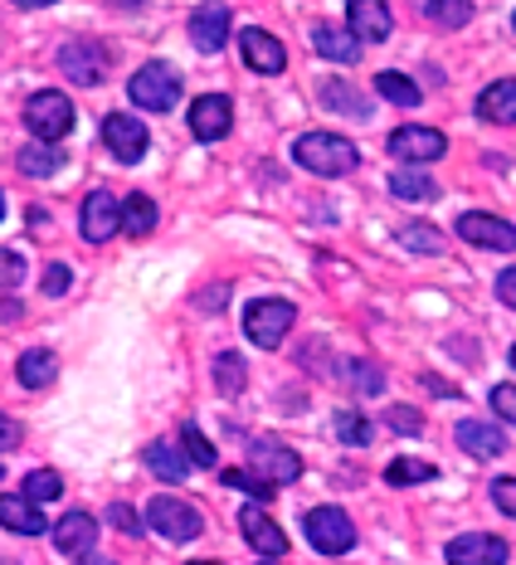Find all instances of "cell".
Wrapping results in <instances>:
<instances>
[{
	"label": "cell",
	"instance_id": "cell-8",
	"mask_svg": "<svg viewBox=\"0 0 516 565\" xmlns=\"http://www.w3.org/2000/svg\"><path fill=\"white\" fill-rule=\"evenodd\" d=\"M249 473L264 478L268 488H283V482H298L302 478V458L288 449V444H273V439H258L249 449Z\"/></svg>",
	"mask_w": 516,
	"mask_h": 565
},
{
	"label": "cell",
	"instance_id": "cell-31",
	"mask_svg": "<svg viewBox=\"0 0 516 565\" xmlns=\"http://www.w3.org/2000/svg\"><path fill=\"white\" fill-rule=\"evenodd\" d=\"M322 103L332 113H351V117H366V103H361V93L351 84H336V78H326L322 84Z\"/></svg>",
	"mask_w": 516,
	"mask_h": 565
},
{
	"label": "cell",
	"instance_id": "cell-20",
	"mask_svg": "<svg viewBox=\"0 0 516 565\" xmlns=\"http://www.w3.org/2000/svg\"><path fill=\"white\" fill-rule=\"evenodd\" d=\"M459 449L473 454V458H497L502 449H507V434H502L492 419H463L459 424Z\"/></svg>",
	"mask_w": 516,
	"mask_h": 565
},
{
	"label": "cell",
	"instance_id": "cell-38",
	"mask_svg": "<svg viewBox=\"0 0 516 565\" xmlns=\"http://www.w3.org/2000/svg\"><path fill=\"white\" fill-rule=\"evenodd\" d=\"M346 375H351V385H356L361 395H380L385 391V375L370 366V361H346Z\"/></svg>",
	"mask_w": 516,
	"mask_h": 565
},
{
	"label": "cell",
	"instance_id": "cell-21",
	"mask_svg": "<svg viewBox=\"0 0 516 565\" xmlns=\"http://www.w3.org/2000/svg\"><path fill=\"white\" fill-rule=\"evenodd\" d=\"M0 526L15 536H44L50 532V522H44V512L34 508L30 498H0Z\"/></svg>",
	"mask_w": 516,
	"mask_h": 565
},
{
	"label": "cell",
	"instance_id": "cell-48",
	"mask_svg": "<svg viewBox=\"0 0 516 565\" xmlns=\"http://www.w3.org/2000/svg\"><path fill=\"white\" fill-rule=\"evenodd\" d=\"M78 565H112V561H93V556H84V561H78Z\"/></svg>",
	"mask_w": 516,
	"mask_h": 565
},
{
	"label": "cell",
	"instance_id": "cell-18",
	"mask_svg": "<svg viewBox=\"0 0 516 565\" xmlns=\"http://www.w3.org/2000/svg\"><path fill=\"white\" fill-rule=\"evenodd\" d=\"M346 30L356 34V40H390V30H395V20H390V10L380 6V0H351L346 6Z\"/></svg>",
	"mask_w": 516,
	"mask_h": 565
},
{
	"label": "cell",
	"instance_id": "cell-42",
	"mask_svg": "<svg viewBox=\"0 0 516 565\" xmlns=\"http://www.w3.org/2000/svg\"><path fill=\"white\" fill-rule=\"evenodd\" d=\"M492 502H497V512L516 516V478H497V482H492Z\"/></svg>",
	"mask_w": 516,
	"mask_h": 565
},
{
	"label": "cell",
	"instance_id": "cell-29",
	"mask_svg": "<svg viewBox=\"0 0 516 565\" xmlns=\"http://www.w3.org/2000/svg\"><path fill=\"white\" fill-rule=\"evenodd\" d=\"M15 167L25 171V175H54L58 167H64V151H58V147H44V141H40V147H25V151H20Z\"/></svg>",
	"mask_w": 516,
	"mask_h": 565
},
{
	"label": "cell",
	"instance_id": "cell-33",
	"mask_svg": "<svg viewBox=\"0 0 516 565\" xmlns=\"http://www.w3.org/2000/svg\"><path fill=\"white\" fill-rule=\"evenodd\" d=\"M58 492H64V478H58L54 468H34V473L25 478V492H20V498H30L34 508H40V502H54Z\"/></svg>",
	"mask_w": 516,
	"mask_h": 565
},
{
	"label": "cell",
	"instance_id": "cell-45",
	"mask_svg": "<svg viewBox=\"0 0 516 565\" xmlns=\"http://www.w3.org/2000/svg\"><path fill=\"white\" fill-rule=\"evenodd\" d=\"M68 282H74L68 264H50V274H44V292H50V298H58V292H68Z\"/></svg>",
	"mask_w": 516,
	"mask_h": 565
},
{
	"label": "cell",
	"instance_id": "cell-36",
	"mask_svg": "<svg viewBox=\"0 0 516 565\" xmlns=\"http://www.w3.org/2000/svg\"><path fill=\"white\" fill-rule=\"evenodd\" d=\"M433 478V463H419V458H395L390 468H385V482L390 488H405V482H429Z\"/></svg>",
	"mask_w": 516,
	"mask_h": 565
},
{
	"label": "cell",
	"instance_id": "cell-52",
	"mask_svg": "<svg viewBox=\"0 0 516 565\" xmlns=\"http://www.w3.org/2000/svg\"><path fill=\"white\" fill-rule=\"evenodd\" d=\"M0 478H6V463H0Z\"/></svg>",
	"mask_w": 516,
	"mask_h": 565
},
{
	"label": "cell",
	"instance_id": "cell-39",
	"mask_svg": "<svg viewBox=\"0 0 516 565\" xmlns=\"http://www.w3.org/2000/svg\"><path fill=\"white\" fill-rule=\"evenodd\" d=\"M225 488H239V492H249V498H258V502L273 498V488H268L264 478H254L249 468H229V473H225Z\"/></svg>",
	"mask_w": 516,
	"mask_h": 565
},
{
	"label": "cell",
	"instance_id": "cell-37",
	"mask_svg": "<svg viewBox=\"0 0 516 565\" xmlns=\"http://www.w3.org/2000/svg\"><path fill=\"white\" fill-rule=\"evenodd\" d=\"M424 15L429 20H439V25H467V20H473V6H467V0H429L424 6Z\"/></svg>",
	"mask_w": 516,
	"mask_h": 565
},
{
	"label": "cell",
	"instance_id": "cell-40",
	"mask_svg": "<svg viewBox=\"0 0 516 565\" xmlns=\"http://www.w3.org/2000/svg\"><path fill=\"white\" fill-rule=\"evenodd\" d=\"M20 278H25V258L15 249H0V288H15Z\"/></svg>",
	"mask_w": 516,
	"mask_h": 565
},
{
	"label": "cell",
	"instance_id": "cell-44",
	"mask_svg": "<svg viewBox=\"0 0 516 565\" xmlns=\"http://www.w3.org/2000/svg\"><path fill=\"white\" fill-rule=\"evenodd\" d=\"M108 522H112V526H122L127 536H137V532H142V522H137V512L127 508V502H112V508H108Z\"/></svg>",
	"mask_w": 516,
	"mask_h": 565
},
{
	"label": "cell",
	"instance_id": "cell-27",
	"mask_svg": "<svg viewBox=\"0 0 516 565\" xmlns=\"http://www.w3.org/2000/svg\"><path fill=\"white\" fill-rule=\"evenodd\" d=\"M332 429H336V439H342V444H351V449H366V444L375 439L370 419L361 415V409H336V415H332Z\"/></svg>",
	"mask_w": 516,
	"mask_h": 565
},
{
	"label": "cell",
	"instance_id": "cell-5",
	"mask_svg": "<svg viewBox=\"0 0 516 565\" xmlns=\"http://www.w3.org/2000/svg\"><path fill=\"white\" fill-rule=\"evenodd\" d=\"M147 526L166 541H195L205 532V516L181 498H151L147 502Z\"/></svg>",
	"mask_w": 516,
	"mask_h": 565
},
{
	"label": "cell",
	"instance_id": "cell-30",
	"mask_svg": "<svg viewBox=\"0 0 516 565\" xmlns=\"http://www.w3.org/2000/svg\"><path fill=\"white\" fill-rule=\"evenodd\" d=\"M375 93H380V98H390L395 108H419V84H409L405 74H380V78H375Z\"/></svg>",
	"mask_w": 516,
	"mask_h": 565
},
{
	"label": "cell",
	"instance_id": "cell-12",
	"mask_svg": "<svg viewBox=\"0 0 516 565\" xmlns=\"http://www.w3.org/2000/svg\"><path fill=\"white\" fill-rule=\"evenodd\" d=\"M239 532L244 541L258 551V556H268V561H278L288 551V536H283V526L273 522V516L264 512V502H249V508L239 512Z\"/></svg>",
	"mask_w": 516,
	"mask_h": 565
},
{
	"label": "cell",
	"instance_id": "cell-46",
	"mask_svg": "<svg viewBox=\"0 0 516 565\" xmlns=\"http://www.w3.org/2000/svg\"><path fill=\"white\" fill-rule=\"evenodd\" d=\"M497 298L507 302V308H516V264H512V268H502V278H497Z\"/></svg>",
	"mask_w": 516,
	"mask_h": 565
},
{
	"label": "cell",
	"instance_id": "cell-22",
	"mask_svg": "<svg viewBox=\"0 0 516 565\" xmlns=\"http://www.w3.org/2000/svg\"><path fill=\"white\" fill-rule=\"evenodd\" d=\"M312 50L322 58H332V64H356L361 58V40L342 25H316L312 30Z\"/></svg>",
	"mask_w": 516,
	"mask_h": 565
},
{
	"label": "cell",
	"instance_id": "cell-50",
	"mask_svg": "<svg viewBox=\"0 0 516 565\" xmlns=\"http://www.w3.org/2000/svg\"><path fill=\"white\" fill-rule=\"evenodd\" d=\"M191 565H215V561H191Z\"/></svg>",
	"mask_w": 516,
	"mask_h": 565
},
{
	"label": "cell",
	"instance_id": "cell-23",
	"mask_svg": "<svg viewBox=\"0 0 516 565\" xmlns=\"http://www.w3.org/2000/svg\"><path fill=\"white\" fill-rule=\"evenodd\" d=\"M390 195L395 200H409V205H429V200H439V181H429L419 167H400V171H390Z\"/></svg>",
	"mask_w": 516,
	"mask_h": 565
},
{
	"label": "cell",
	"instance_id": "cell-51",
	"mask_svg": "<svg viewBox=\"0 0 516 565\" xmlns=\"http://www.w3.org/2000/svg\"><path fill=\"white\" fill-rule=\"evenodd\" d=\"M512 366H516V347H512Z\"/></svg>",
	"mask_w": 516,
	"mask_h": 565
},
{
	"label": "cell",
	"instance_id": "cell-1",
	"mask_svg": "<svg viewBox=\"0 0 516 565\" xmlns=\"http://www.w3.org/2000/svg\"><path fill=\"white\" fill-rule=\"evenodd\" d=\"M292 161L312 175H351L361 167V151L336 132H302L292 141Z\"/></svg>",
	"mask_w": 516,
	"mask_h": 565
},
{
	"label": "cell",
	"instance_id": "cell-32",
	"mask_svg": "<svg viewBox=\"0 0 516 565\" xmlns=\"http://www.w3.org/2000/svg\"><path fill=\"white\" fill-rule=\"evenodd\" d=\"M395 239L415 254H443V234L429 225H395Z\"/></svg>",
	"mask_w": 516,
	"mask_h": 565
},
{
	"label": "cell",
	"instance_id": "cell-24",
	"mask_svg": "<svg viewBox=\"0 0 516 565\" xmlns=\"http://www.w3.org/2000/svg\"><path fill=\"white\" fill-rule=\"evenodd\" d=\"M477 117L483 122H516V78H497L492 88H483V98H477Z\"/></svg>",
	"mask_w": 516,
	"mask_h": 565
},
{
	"label": "cell",
	"instance_id": "cell-14",
	"mask_svg": "<svg viewBox=\"0 0 516 565\" xmlns=\"http://www.w3.org/2000/svg\"><path fill=\"white\" fill-rule=\"evenodd\" d=\"M234 127V103L225 93H205V98H195L191 108V132L195 141H219Z\"/></svg>",
	"mask_w": 516,
	"mask_h": 565
},
{
	"label": "cell",
	"instance_id": "cell-6",
	"mask_svg": "<svg viewBox=\"0 0 516 565\" xmlns=\"http://www.w3.org/2000/svg\"><path fill=\"white\" fill-rule=\"evenodd\" d=\"M302 532L322 556H346L351 546H356V526H351V516L342 508H316L308 512V522H302Z\"/></svg>",
	"mask_w": 516,
	"mask_h": 565
},
{
	"label": "cell",
	"instance_id": "cell-53",
	"mask_svg": "<svg viewBox=\"0 0 516 565\" xmlns=\"http://www.w3.org/2000/svg\"><path fill=\"white\" fill-rule=\"evenodd\" d=\"M258 565H268V561H258Z\"/></svg>",
	"mask_w": 516,
	"mask_h": 565
},
{
	"label": "cell",
	"instance_id": "cell-7",
	"mask_svg": "<svg viewBox=\"0 0 516 565\" xmlns=\"http://www.w3.org/2000/svg\"><path fill=\"white\" fill-rule=\"evenodd\" d=\"M103 147H108L122 167H137V161L147 157L151 137H147V127L137 122L132 113H108L103 117Z\"/></svg>",
	"mask_w": 516,
	"mask_h": 565
},
{
	"label": "cell",
	"instance_id": "cell-16",
	"mask_svg": "<svg viewBox=\"0 0 516 565\" xmlns=\"http://www.w3.org/2000/svg\"><path fill=\"white\" fill-rule=\"evenodd\" d=\"M54 546L64 551V556H74V561L93 556V546H98V516H88V512L58 516L54 522Z\"/></svg>",
	"mask_w": 516,
	"mask_h": 565
},
{
	"label": "cell",
	"instance_id": "cell-47",
	"mask_svg": "<svg viewBox=\"0 0 516 565\" xmlns=\"http://www.w3.org/2000/svg\"><path fill=\"white\" fill-rule=\"evenodd\" d=\"M15 444H20V424L10 419V415H0V454L15 449Z\"/></svg>",
	"mask_w": 516,
	"mask_h": 565
},
{
	"label": "cell",
	"instance_id": "cell-19",
	"mask_svg": "<svg viewBox=\"0 0 516 565\" xmlns=\"http://www.w3.org/2000/svg\"><path fill=\"white\" fill-rule=\"evenodd\" d=\"M84 239L88 244H108L117 230H122V220H117V200L108 195V191H93L88 200H84Z\"/></svg>",
	"mask_w": 516,
	"mask_h": 565
},
{
	"label": "cell",
	"instance_id": "cell-43",
	"mask_svg": "<svg viewBox=\"0 0 516 565\" xmlns=\"http://www.w3.org/2000/svg\"><path fill=\"white\" fill-rule=\"evenodd\" d=\"M390 429H395V434H419V429H424V419H419L409 405H395V409H390Z\"/></svg>",
	"mask_w": 516,
	"mask_h": 565
},
{
	"label": "cell",
	"instance_id": "cell-15",
	"mask_svg": "<svg viewBox=\"0 0 516 565\" xmlns=\"http://www.w3.org/2000/svg\"><path fill=\"white\" fill-rule=\"evenodd\" d=\"M443 556H449V565H507V541L502 536H483V532H473V536H459V541H449L443 546Z\"/></svg>",
	"mask_w": 516,
	"mask_h": 565
},
{
	"label": "cell",
	"instance_id": "cell-17",
	"mask_svg": "<svg viewBox=\"0 0 516 565\" xmlns=\"http://www.w3.org/2000/svg\"><path fill=\"white\" fill-rule=\"evenodd\" d=\"M191 40L201 54H219L229 40V6H195L191 10Z\"/></svg>",
	"mask_w": 516,
	"mask_h": 565
},
{
	"label": "cell",
	"instance_id": "cell-26",
	"mask_svg": "<svg viewBox=\"0 0 516 565\" xmlns=\"http://www.w3.org/2000/svg\"><path fill=\"white\" fill-rule=\"evenodd\" d=\"M117 220H122V230L132 234V239H147V234L157 230V200L142 195V191L127 195L122 205H117Z\"/></svg>",
	"mask_w": 516,
	"mask_h": 565
},
{
	"label": "cell",
	"instance_id": "cell-49",
	"mask_svg": "<svg viewBox=\"0 0 516 565\" xmlns=\"http://www.w3.org/2000/svg\"><path fill=\"white\" fill-rule=\"evenodd\" d=\"M0 215H6V195H0Z\"/></svg>",
	"mask_w": 516,
	"mask_h": 565
},
{
	"label": "cell",
	"instance_id": "cell-4",
	"mask_svg": "<svg viewBox=\"0 0 516 565\" xmlns=\"http://www.w3.org/2000/svg\"><path fill=\"white\" fill-rule=\"evenodd\" d=\"M137 108L147 113H171L175 103H181V74H175L171 64H147L132 74V84H127Z\"/></svg>",
	"mask_w": 516,
	"mask_h": 565
},
{
	"label": "cell",
	"instance_id": "cell-10",
	"mask_svg": "<svg viewBox=\"0 0 516 565\" xmlns=\"http://www.w3.org/2000/svg\"><path fill=\"white\" fill-rule=\"evenodd\" d=\"M449 151V137L439 127H395L390 132V157L409 161V167H424V161H439Z\"/></svg>",
	"mask_w": 516,
	"mask_h": 565
},
{
	"label": "cell",
	"instance_id": "cell-3",
	"mask_svg": "<svg viewBox=\"0 0 516 565\" xmlns=\"http://www.w3.org/2000/svg\"><path fill=\"white\" fill-rule=\"evenodd\" d=\"M292 322H298V308H292L288 298H258V302H249V312H244V337H249L254 347L273 351L278 341L292 332Z\"/></svg>",
	"mask_w": 516,
	"mask_h": 565
},
{
	"label": "cell",
	"instance_id": "cell-41",
	"mask_svg": "<svg viewBox=\"0 0 516 565\" xmlns=\"http://www.w3.org/2000/svg\"><path fill=\"white\" fill-rule=\"evenodd\" d=\"M487 399H492V409H497V419L516 424V385H497Z\"/></svg>",
	"mask_w": 516,
	"mask_h": 565
},
{
	"label": "cell",
	"instance_id": "cell-9",
	"mask_svg": "<svg viewBox=\"0 0 516 565\" xmlns=\"http://www.w3.org/2000/svg\"><path fill=\"white\" fill-rule=\"evenodd\" d=\"M58 68H64L78 88H93L108 74V50H103L98 40H68L64 50H58Z\"/></svg>",
	"mask_w": 516,
	"mask_h": 565
},
{
	"label": "cell",
	"instance_id": "cell-34",
	"mask_svg": "<svg viewBox=\"0 0 516 565\" xmlns=\"http://www.w3.org/2000/svg\"><path fill=\"white\" fill-rule=\"evenodd\" d=\"M181 444H185V463L191 468H215V449H209V439L195 429V419L181 424Z\"/></svg>",
	"mask_w": 516,
	"mask_h": 565
},
{
	"label": "cell",
	"instance_id": "cell-35",
	"mask_svg": "<svg viewBox=\"0 0 516 565\" xmlns=\"http://www.w3.org/2000/svg\"><path fill=\"white\" fill-rule=\"evenodd\" d=\"M244 381H249V371H244V361L234 356V351H225V356H215V385L225 395H239Z\"/></svg>",
	"mask_w": 516,
	"mask_h": 565
},
{
	"label": "cell",
	"instance_id": "cell-13",
	"mask_svg": "<svg viewBox=\"0 0 516 565\" xmlns=\"http://www.w3.org/2000/svg\"><path fill=\"white\" fill-rule=\"evenodd\" d=\"M239 50H244V64H249L254 74H283V68H288V50L268 30H258V25L239 30Z\"/></svg>",
	"mask_w": 516,
	"mask_h": 565
},
{
	"label": "cell",
	"instance_id": "cell-2",
	"mask_svg": "<svg viewBox=\"0 0 516 565\" xmlns=\"http://www.w3.org/2000/svg\"><path fill=\"white\" fill-rule=\"evenodd\" d=\"M25 127L44 141V147H54V141H64L74 132V103H68L58 88H40L25 103Z\"/></svg>",
	"mask_w": 516,
	"mask_h": 565
},
{
	"label": "cell",
	"instance_id": "cell-11",
	"mask_svg": "<svg viewBox=\"0 0 516 565\" xmlns=\"http://www.w3.org/2000/svg\"><path fill=\"white\" fill-rule=\"evenodd\" d=\"M459 234L477 249H502V254L516 249V225H507L502 215H487V210H467L459 220Z\"/></svg>",
	"mask_w": 516,
	"mask_h": 565
},
{
	"label": "cell",
	"instance_id": "cell-25",
	"mask_svg": "<svg viewBox=\"0 0 516 565\" xmlns=\"http://www.w3.org/2000/svg\"><path fill=\"white\" fill-rule=\"evenodd\" d=\"M15 375H20V385H25V391H44V385L58 375V356H54V351H44V347H30L25 356L15 361Z\"/></svg>",
	"mask_w": 516,
	"mask_h": 565
},
{
	"label": "cell",
	"instance_id": "cell-28",
	"mask_svg": "<svg viewBox=\"0 0 516 565\" xmlns=\"http://www.w3.org/2000/svg\"><path fill=\"white\" fill-rule=\"evenodd\" d=\"M147 468L157 478H166V482H181L185 473H191V463L181 458V449H171V444H161V439L147 449Z\"/></svg>",
	"mask_w": 516,
	"mask_h": 565
}]
</instances>
